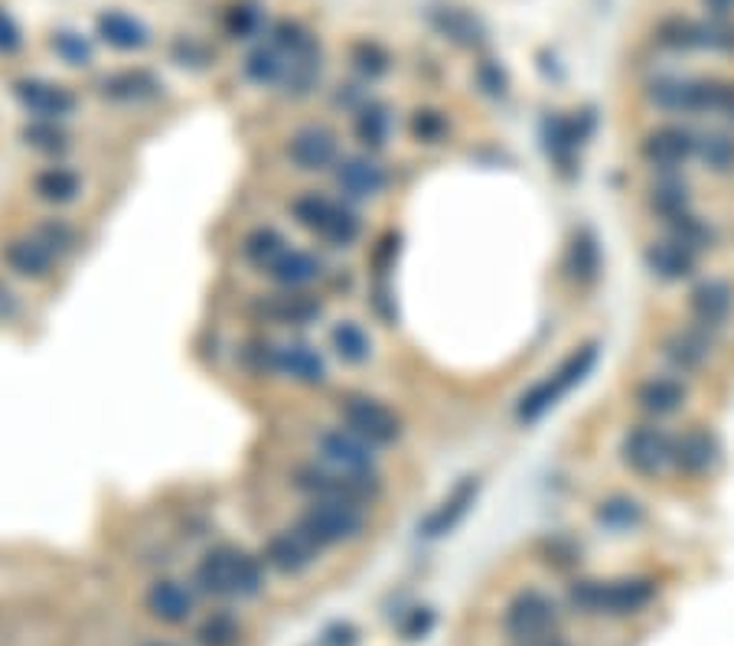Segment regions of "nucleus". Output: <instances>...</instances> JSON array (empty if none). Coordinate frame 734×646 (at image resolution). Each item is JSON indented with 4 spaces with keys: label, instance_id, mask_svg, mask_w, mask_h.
Masks as SVG:
<instances>
[{
    "label": "nucleus",
    "instance_id": "2f4dec72",
    "mask_svg": "<svg viewBox=\"0 0 734 646\" xmlns=\"http://www.w3.org/2000/svg\"><path fill=\"white\" fill-rule=\"evenodd\" d=\"M562 268H565V278L578 291H584V288H591L598 281V275H601V248H598L594 233H588V229L574 233V238L568 242L565 265Z\"/></svg>",
    "mask_w": 734,
    "mask_h": 646
},
{
    "label": "nucleus",
    "instance_id": "c85d7f7f",
    "mask_svg": "<svg viewBox=\"0 0 734 646\" xmlns=\"http://www.w3.org/2000/svg\"><path fill=\"white\" fill-rule=\"evenodd\" d=\"M193 604H196V601H193V591L183 585V582H173V578L154 582V585L147 587V594H144L147 614H151L154 621H161V624H170V627L186 624L190 614H193Z\"/></svg>",
    "mask_w": 734,
    "mask_h": 646
},
{
    "label": "nucleus",
    "instance_id": "bb28decb",
    "mask_svg": "<svg viewBox=\"0 0 734 646\" xmlns=\"http://www.w3.org/2000/svg\"><path fill=\"white\" fill-rule=\"evenodd\" d=\"M718 454L722 451H718L715 434L702 424H692L673 441V470H679L682 476H705L715 470Z\"/></svg>",
    "mask_w": 734,
    "mask_h": 646
},
{
    "label": "nucleus",
    "instance_id": "4c0bfd02",
    "mask_svg": "<svg viewBox=\"0 0 734 646\" xmlns=\"http://www.w3.org/2000/svg\"><path fill=\"white\" fill-rule=\"evenodd\" d=\"M287 248H290L287 235H284L282 229H275V226H255L252 233L242 238V258H245V265L258 268L262 275L282 258Z\"/></svg>",
    "mask_w": 734,
    "mask_h": 646
},
{
    "label": "nucleus",
    "instance_id": "a19ab883",
    "mask_svg": "<svg viewBox=\"0 0 734 646\" xmlns=\"http://www.w3.org/2000/svg\"><path fill=\"white\" fill-rule=\"evenodd\" d=\"M242 72L248 82L268 89V85H284V75H287V53H282L275 43H265L258 50H252L245 62H242Z\"/></svg>",
    "mask_w": 734,
    "mask_h": 646
},
{
    "label": "nucleus",
    "instance_id": "864d4df0",
    "mask_svg": "<svg viewBox=\"0 0 734 646\" xmlns=\"http://www.w3.org/2000/svg\"><path fill=\"white\" fill-rule=\"evenodd\" d=\"M20 47H23V33H20V27L13 23L10 13L0 10V53H17Z\"/></svg>",
    "mask_w": 734,
    "mask_h": 646
},
{
    "label": "nucleus",
    "instance_id": "412c9836",
    "mask_svg": "<svg viewBox=\"0 0 734 646\" xmlns=\"http://www.w3.org/2000/svg\"><path fill=\"white\" fill-rule=\"evenodd\" d=\"M699 258H702L699 252H692L689 245H682V242L670 238V235L653 238V242L643 245V265L663 285H682L689 278H695Z\"/></svg>",
    "mask_w": 734,
    "mask_h": 646
},
{
    "label": "nucleus",
    "instance_id": "423d86ee",
    "mask_svg": "<svg viewBox=\"0 0 734 646\" xmlns=\"http://www.w3.org/2000/svg\"><path fill=\"white\" fill-rule=\"evenodd\" d=\"M245 362L255 372L282 376L307 389H320L330 379L327 356L307 340H252L245 347Z\"/></svg>",
    "mask_w": 734,
    "mask_h": 646
},
{
    "label": "nucleus",
    "instance_id": "393cba45",
    "mask_svg": "<svg viewBox=\"0 0 734 646\" xmlns=\"http://www.w3.org/2000/svg\"><path fill=\"white\" fill-rule=\"evenodd\" d=\"M327 275V262L310 252V248H297L290 245L282 258L265 271V278L278 288V291H307L310 285H317Z\"/></svg>",
    "mask_w": 734,
    "mask_h": 646
},
{
    "label": "nucleus",
    "instance_id": "4be33fe9",
    "mask_svg": "<svg viewBox=\"0 0 734 646\" xmlns=\"http://www.w3.org/2000/svg\"><path fill=\"white\" fill-rule=\"evenodd\" d=\"M13 95L23 105V112L37 121H65L79 109V99L72 89L59 82H47V79H23L13 85Z\"/></svg>",
    "mask_w": 734,
    "mask_h": 646
},
{
    "label": "nucleus",
    "instance_id": "a878e982",
    "mask_svg": "<svg viewBox=\"0 0 734 646\" xmlns=\"http://www.w3.org/2000/svg\"><path fill=\"white\" fill-rule=\"evenodd\" d=\"M262 562H265V568H275L278 575L297 578V575H304V572L317 562V548L294 526L278 529V532L265 542Z\"/></svg>",
    "mask_w": 734,
    "mask_h": 646
},
{
    "label": "nucleus",
    "instance_id": "7c9ffc66",
    "mask_svg": "<svg viewBox=\"0 0 734 646\" xmlns=\"http://www.w3.org/2000/svg\"><path fill=\"white\" fill-rule=\"evenodd\" d=\"M393 124H396L393 109H389L386 102H376V99H366V102L353 112V134H356L359 147L369 151V154H379V151L389 144Z\"/></svg>",
    "mask_w": 734,
    "mask_h": 646
},
{
    "label": "nucleus",
    "instance_id": "cd10ccee",
    "mask_svg": "<svg viewBox=\"0 0 734 646\" xmlns=\"http://www.w3.org/2000/svg\"><path fill=\"white\" fill-rule=\"evenodd\" d=\"M428 20H431V27H435L445 40H451L457 47L473 50V47H480V43L487 40V27H483V20H480L477 13H470L467 7L438 3V7L428 10Z\"/></svg>",
    "mask_w": 734,
    "mask_h": 646
},
{
    "label": "nucleus",
    "instance_id": "603ef678",
    "mask_svg": "<svg viewBox=\"0 0 734 646\" xmlns=\"http://www.w3.org/2000/svg\"><path fill=\"white\" fill-rule=\"evenodd\" d=\"M431 627H435V611L431 607H415L411 617L401 624V637L405 640H421Z\"/></svg>",
    "mask_w": 734,
    "mask_h": 646
},
{
    "label": "nucleus",
    "instance_id": "f8f14e48",
    "mask_svg": "<svg viewBox=\"0 0 734 646\" xmlns=\"http://www.w3.org/2000/svg\"><path fill=\"white\" fill-rule=\"evenodd\" d=\"M656 43L673 53H734V23L728 17L708 20H663L656 27Z\"/></svg>",
    "mask_w": 734,
    "mask_h": 646
},
{
    "label": "nucleus",
    "instance_id": "58836bf2",
    "mask_svg": "<svg viewBox=\"0 0 734 646\" xmlns=\"http://www.w3.org/2000/svg\"><path fill=\"white\" fill-rule=\"evenodd\" d=\"M695 161L705 164V171H712V174H734V131H725V127H702V131H699Z\"/></svg>",
    "mask_w": 734,
    "mask_h": 646
},
{
    "label": "nucleus",
    "instance_id": "c756f323",
    "mask_svg": "<svg viewBox=\"0 0 734 646\" xmlns=\"http://www.w3.org/2000/svg\"><path fill=\"white\" fill-rule=\"evenodd\" d=\"M95 33H99V40H102L105 47H112L118 53H141L144 47H151V30H147L137 17H131V13H124V10H105V13H99Z\"/></svg>",
    "mask_w": 734,
    "mask_h": 646
},
{
    "label": "nucleus",
    "instance_id": "4468645a",
    "mask_svg": "<svg viewBox=\"0 0 734 646\" xmlns=\"http://www.w3.org/2000/svg\"><path fill=\"white\" fill-rule=\"evenodd\" d=\"M317 461L349 476H383L379 473V448L363 441L343 424H330L314 438Z\"/></svg>",
    "mask_w": 734,
    "mask_h": 646
},
{
    "label": "nucleus",
    "instance_id": "49530a36",
    "mask_svg": "<svg viewBox=\"0 0 734 646\" xmlns=\"http://www.w3.org/2000/svg\"><path fill=\"white\" fill-rule=\"evenodd\" d=\"M349 59H353V69H356V72H359L366 82H373V79L386 75V72H389V65H393L389 53H386L379 43H373V40H359V43L349 50Z\"/></svg>",
    "mask_w": 734,
    "mask_h": 646
},
{
    "label": "nucleus",
    "instance_id": "0eeeda50",
    "mask_svg": "<svg viewBox=\"0 0 734 646\" xmlns=\"http://www.w3.org/2000/svg\"><path fill=\"white\" fill-rule=\"evenodd\" d=\"M294 529L320 552L356 542L366 532V506L343 500H307Z\"/></svg>",
    "mask_w": 734,
    "mask_h": 646
},
{
    "label": "nucleus",
    "instance_id": "aec40b11",
    "mask_svg": "<svg viewBox=\"0 0 734 646\" xmlns=\"http://www.w3.org/2000/svg\"><path fill=\"white\" fill-rule=\"evenodd\" d=\"M477 496H480V480H477V476L457 480L451 490L438 500V506H431V510L425 513V520L418 523V532H421L425 539H445V535H451L453 529L467 520V513L473 510Z\"/></svg>",
    "mask_w": 734,
    "mask_h": 646
},
{
    "label": "nucleus",
    "instance_id": "5fc2aeb1",
    "mask_svg": "<svg viewBox=\"0 0 734 646\" xmlns=\"http://www.w3.org/2000/svg\"><path fill=\"white\" fill-rule=\"evenodd\" d=\"M359 644V630L353 624H334L324 634V646H356Z\"/></svg>",
    "mask_w": 734,
    "mask_h": 646
},
{
    "label": "nucleus",
    "instance_id": "39448f33",
    "mask_svg": "<svg viewBox=\"0 0 734 646\" xmlns=\"http://www.w3.org/2000/svg\"><path fill=\"white\" fill-rule=\"evenodd\" d=\"M598 356H601V347H598L594 340L574 347L549 376H542L539 382H532V386L519 396V402H516V421H519V424H536V421H542L549 411L559 409V402L565 399L568 392H574V389L594 372Z\"/></svg>",
    "mask_w": 734,
    "mask_h": 646
},
{
    "label": "nucleus",
    "instance_id": "f704fd0d",
    "mask_svg": "<svg viewBox=\"0 0 734 646\" xmlns=\"http://www.w3.org/2000/svg\"><path fill=\"white\" fill-rule=\"evenodd\" d=\"M157 95H161V82L147 69H124V72H114L109 79H102V99L118 102V105L147 102Z\"/></svg>",
    "mask_w": 734,
    "mask_h": 646
},
{
    "label": "nucleus",
    "instance_id": "1a4fd4ad",
    "mask_svg": "<svg viewBox=\"0 0 734 646\" xmlns=\"http://www.w3.org/2000/svg\"><path fill=\"white\" fill-rule=\"evenodd\" d=\"M337 418L343 428H349L373 448H393L405 438L401 414L369 392H343L337 399Z\"/></svg>",
    "mask_w": 734,
    "mask_h": 646
},
{
    "label": "nucleus",
    "instance_id": "473e14b6",
    "mask_svg": "<svg viewBox=\"0 0 734 646\" xmlns=\"http://www.w3.org/2000/svg\"><path fill=\"white\" fill-rule=\"evenodd\" d=\"M3 258L7 265L20 275V278H30V281H43L50 278L53 265L59 258L37 238V235H27V238H13L7 248H3Z\"/></svg>",
    "mask_w": 734,
    "mask_h": 646
},
{
    "label": "nucleus",
    "instance_id": "c9c22d12",
    "mask_svg": "<svg viewBox=\"0 0 734 646\" xmlns=\"http://www.w3.org/2000/svg\"><path fill=\"white\" fill-rule=\"evenodd\" d=\"M330 350L343 366H366L373 359V334L359 324V320H337L330 327Z\"/></svg>",
    "mask_w": 734,
    "mask_h": 646
},
{
    "label": "nucleus",
    "instance_id": "5701e85b",
    "mask_svg": "<svg viewBox=\"0 0 734 646\" xmlns=\"http://www.w3.org/2000/svg\"><path fill=\"white\" fill-rule=\"evenodd\" d=\"M712 347H715V340L708 337V334H702V330H695V327H679L673 334H666L663 340H660V356H663V362L670 366V372H676V376H695V372H702L705 366H708V359H712Z\"/></svg>",
    "mask_w": 734,
    "mask_h": 646
},
{
    "label": "nucleus",
    "instance_id": "f03ea898",
    "mask_svg": "<svg viewBox=\"0 0 734 646\" xmlns=\"http://www.w3.org/2000/svg\"><path fill=\"white\" fill-rule=\"evenodd\" d=\"M646 102L666 115H718L734 124V82L702 75H663L650 82Z\"/></svg>",
    "mask_w": 734,
    "mask_h": 646
},
{
    "label": "nucleus",
    "instance_id": "6e6d98bb",
    "mask_svg": "<svg viewBox=\"0 0 734 646\" xmlns=\"http://www.w3.org/2000/svg\"><path fill=\"white\" fill-rule=\"evenodd\" d=\"M708 10H712V17H728L734 10V0H702Z\"/></svg>",
    "mask_w": 734,
    "mask_h": 646
},
{
    "label": "nucleus",
    "instance_id": "09e8293b",
    "mask_svg": "<svg viewBox=\"0 0 734 646\" xmlns=\"http://www.w3.org/2000/svg\"><path fill=\"white\" fill-rule=\"evenodd\" d=\"M33 235H37V238H40L57 258H62V255H69V252L79 248V233H75V226L65 223V219H50V223H43Z\"/></svg>",
    "mask_w": 734,
    "mask_h": 646
},
{
    "label": "nucleus",
    "instance_id": "f257e3e1",
    "mask_svg": "<svg viewBox=\"0 0 734 646\" xmlns=\"http://www.w3.org/2000/svg\"><path fill=\"white\" fill-rule=\"evenodd\" d=\"M660 587L646 575L574 578L565 591L568 607L581 617H636L656 601Z\"/></svg>",
    "mask_w": 734,
    "mask_h": 646
},
{
    "label": "nucleus",
    "instance_id": "b1692460",
    "mask_svg": "<svg viewBox=\"0 0 734 646\" xmlns=\"http://www.w3.org/2000/svg\"><path fill=\"white\" fill-rule=\"evenodd\" d=\"M255 310L275 327H310L324 317V300L307 291H275L258 297Z\"/></svg>",
    "mask_w": 734,
    "mask_h": 646
},
{
    "label": "nucleus",
    "instance_id": "c03bdc74",
    "mask_svg": "<svg viewBox=\"0 0 734 646\" xmlns=\"http://www.w3.org/2000/svg\"><path fill=\"white\" fill-rule=\"evenodd\" d=\"M23 144L33 147V151H43V154H62L69 151V134L59 121H33L30 127L20 131Z\"/></svg>",
    "mask_w": 734,
    "mask_h": 646
},
{
    "label": "nucleus",
    "instance_id": "4d7b16f0",
    "mask_svg": "<svg viewBox=\"0 0 734 646\" xmlns=\"http://www.w3.org/2000/svg\"><path fill=\"white\" fill-rule=\"evenodd\" d=\"M529 646H568L562 637H555V640H546V644H529Z\"/></svg>",
    "mask_w": 734,
    "mask_h": 646
},
{
    "label": "nucleus",
    "instance_id": "a18cd8bd",
    "mask_svg": "<svg viewBox=\"0 0 734 646\" xmlns=\"http://www.w3.org/2000/svg\"><path fill=\"white\" fill-rule=\"evenodd\" d=\"M448 134H451V121L445 112H438V109H418L415 115H411V137L418 141V144H445L448 141Z\"/></svg>",
    "mask_w": 734,
    "mask_h": 646
},
{
    "label": "nucleus",
    "instance_id": "2eb2a0df",
    "mask_svg": "<svg viewBox=\"0 0 734 646\" xmlns=\"http://www.w3.org/2000/svg\"><path fill=\"white\" fill-rule=\"evenodd\" d=\"M689 327L708 334L712 340L728 330L734 317V285L725 278H702L685 294Z\"/></svg>",
    "mask_w": 734,
    "mask_h": 646
},
{
    "label": "nucleus",
    "instance_id": "3c124183",
    "mask_svg": "<svg viewBox=\"0 0 734 646\" xmlns=\"http://www.w3.org/2000/svg\"><path fill=\"white\" fill-rule=\"evenodd\" d=\"M477 82H480V89H483L487 95H493V99H503L509 89V79L507 72H503V65L493 62V59H483V62L477 65Z\"/></svg>",
    "mask_w": 734,
    "mask_h": 646
},
{
    "label": "nucleus",
    "instance_id": "de8ad7c7",
    "mask_svg": "<svg viewBox=\"0 0 734 646\" xmlns=\"http://www.w3.org/2000/svg\"><path fill=\"white\" fill-rule=\"evenodd\" d=\"M53 50L65 65H92L95 59V47L89 37L75 33V30H59L53 33Z\"/></svg>",
    "mask_w": 734,
    "mask_h": 646
},
{
    "label": "nucleus",
    "instance_id": "7ed1b4c3",
    "mask_svg": "<svg viewBox=\"0 0 734 646\" xmlns=\"http://www.w3.org/2000/svg\"><path fill=\"white\" fill-rule=\"evenodd\" d=\"M196 591L220 597V601H235V597H255L265 587V562L262 555H252L242 545H216L210 548L193 572Z\"/></svg>",
    "mask_w": 734,
    "mask_h": 646
},
{
    "label": "nucleus",
    "instance_id": "6ab92c4d",
    "mask_svg": "<svg viewBox=\"0 0 734 646\" xmlns=\"http://www.w3.org/2000/svg\"><path fill=\"white\" fill-rule=\"evenodd\" d=\"M630 399H633V409L640 411L643 418L666 421V418H673V414L685 409L689 386L682 382V376H676V372H650V376H643L633 386Z\"/></svg>",
    "mask_w": 734,
    "mask_h": 646
},
{
    "label": "nucleus",
    "instance_id": "8fccbe9b",
    "mask_svg": "<svg viewBox=\"0 0 734 646\" xmlns=\"http://www.w3.org/2000/svg\"><path fill=\"white\" fill-rule=\"evenodd\" d=\"M262 27V10L255 3H238L226 13V30L232 37L245 40V37H255Z\"/></svg>",
    "mask_w": 734,
    "mask_h": 646
},
{
    "label": "nucleus",
    "instance_id": "13d9d810",
    "mask_svg": "<svg viewBox=\"0 0 734 646\" xmlns=\"http://www.w3.org/2000/svg\"><path fill=\"white\" fill-rule=\"evenodd\" d=\"M147 646H173V644H164V640H157V644H147Z\"/></svg>",
    "mask_w": 734,
    "mask_h": 646
},
{
    "label": "nucleus",
    "instance_id": "9b49d317",
    "mask_svg": "<svg viewBox=\"0 0 734 646\" xmlns=\"http://www.w3.org/2000/svg\"><path fill=\"white\" fill-rule=\"evenodd\" d=\"M673 441H676V434L663 421L643 418L621 434V444H618L621 464L633 476L653 480L663 470L673 468Z\"/></svg>",
    "mask_w": 734,
    "mask_h": 646
},
{
    "label": "nucleus",
    "instance_id": "6e6552de",
    "mask_svg": "<svg viewBox=\"0 0 734 646\" xmlns=\"http://www.w3.org/2000/svg\"><path fill=\"white\" fill-rule=\"evenodd\" d=\"M559 630H562L559 601L539 587L519 591L503 611V634L512 644H546V640H555Z\"/></svg>",
    "mask_w": 734,
    "mask_h": 646
},
{
    "label": "nucleus",
    "instance_id": "ea45409f",
    "mask_svg": "<svg viewBox=\"0 0 734 646\" xmlns=\"http://www.w3.org/2000/svg\"><path fill=\"white\" fill-rule=\"evenodd\" d=\"M33 189L43 203H53V206H69L79 199L82 193V176L75 174L72 167L65 164H53L47 171L33 176Z\"/></svg>",
    "mask_w": 734,
    "mask_h": 646
},
{
    "label": "nucleus",
    "instance_id": "72a5a7b5",
    "mask_svg": "<svg viewBox=\"0 0 734 646\" xmlns=\"http://www.w3.org/2000/svg\"><path fill=\"white\" fill-rule=\"evenodd\" d=\"M646 209H650L660 223L689 213V209H692V189H689V183L682 180V174H660V180H656V183L650 186V193H646Z\"/></svg>",
    "mask_w": 734,
    "mask_h": 646
},
{
    "label": "nucleus",
    "instance_id": "37998d69",
    "mask_svg": "<svg viewBox=\"0 0 734 646\" xmlns=\"http://www.w3.org/2000/svg\"><path fill=\"white\" fill-rule=\"evenodd\" d=\"M238 640H242V624L226 611L210 614L196 627V644L200 646H238Z\"/></svg>",
    "mask_w": 734,
    "mask_h": 646
},
{
    "label": "nucleus",
    "instance_id": "ddd939ff",
    "mask_svg": "<svg viewBox=\"0 0 734 646\" xmlns=\"http://www.w3.org/2000/svg\"><path fill=\"white\" fill-rule=\"evenodd\" d=\"M695 151H699V127L682 121L656 124L640 137V161L656 174H682V167L695 161Z\"/></svg>",
    "mask_w": 734,
    "mask_h": 646
},
{
    "label": "nucleus",
    "instance_id": "dca6fc26",
    "mask_svg": "<svg viewBox=\"0 0 734 646\" xmlns=\"http://www.w3.org/2000/svg\"><path fill=\"white\" fill-rule=\"evenodd\" d=\"M334 183H337L339 196L346 203H369V199H379L386 189H389V171L386 164L369 154V151H359V154H343L337 161V167L330 171Z\"/></svg>",
    "mask_w": 734,
    "mask_h": 646
},
{
    "label": "nucleus",
    "instance_id": "a211bd4d",
    "mask_svg": "<svg viewBox=\"0 0 734 646\" xmlns=\"http://www.w3.org/2000/svg\"><path fill=\"white\" fill-rule=\"evenodd\" d=\"M591 117L578 115V117H565V115H552L546 117L542 124V147H546V157L549 164L555 167V174L562 176H578V164H581V147L588 144L591 137Z\"/></svg>",
    "mask_w": 734,
    "mask_h": 646
},
{
    "label": "nucleus",
    "instance_id": "20e7f679",
    "mask_svg": "<svg viewBox=\"0 0 734 646\" xmlns=\"http://www.w3.org/2000/svg\"><path fill=\"white\" fill-rule=\"evenodd\" d=\"M290 219L310 233L317 242L330 245V248H349L359 242L363 235V216L353 203H346L343 196H330L320 189H304L287 203Z\"/></svg>",
    "mask_w": 734,
    "mask_h": 646
},
{
    "label": "nucleus",
    "instance_id": "79ce46f5",
    "mask_svg": "<svg viewBox=\"0 0 734 646\" xmlns=\"http://www.w3.org/2000/svg\"><path fill=\"white\" fill-rule=\"evenodd\" d=\"M663 229L670 238H676L682 245H689L692 252H708L712 245H715V229H712V223H705L702 216H695V209H689V213H682L676 219H666L663 223Z\"/></svg>",
    "mask_w": 734,
    "mask_h": 646
},
{
    "label": "nucleus",
    "instance_id": "9d476101",
    "mask_svg": "<svg viewBox=\"0 0 734 646\" xmlns=\"http://www.w3.org/2000/svg\"><path fill=\"white\" fill-rule=\"evenodd\" d=\"M290 483L307 500H343L356 506H366L383 493V476H349L320 461L297 464L290 473Z\"/></svg>",
    "mask_w": 734,
    "mask_h": 646
},
{
    "label": "nucleus",
    "instance_id": "e433bc0d",
    "mask_svg": "<svg viewBox=\"0 0 734 646\" xmlns=\"http://www.w3.org/2000/svg\"><path fill=\"white\" fill-rule=\"evenodd\" d=\"M646 520V510L636 496H626V493H611L604 500L594 503V523L614 535L623 532H633V529L643 526Z\"/></svg>",
    "mask_w": 734,
    "mask_h": 646
},
{
    "label": "nucleus",
    "instance_id": "f3484780",
    "mask_svg": "<svg viewBox=\"0 0 734 646\" xmlns=\"http://www.w3.org/2000/svg\"><path fill=\"white\" fill-rule=\"evenodd\" d=\"M284 157L300 174H327V171L337 167V161L343 157L339 154V134L327 124H300L287 137Z\"/></svg>",
    "mask_w": 734,
    "mask_h": 646
}]
</instances>
